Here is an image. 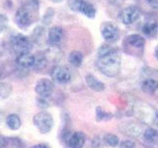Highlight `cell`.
Listing matches in <instances>:
<instances>
[{
    "label": "cell",
    "instance_id": "9",
    "mask_svg": "<svg viewBox=\"0 0 158 148\" xmlns=\"http://www.w3.org/2000/svg\"><path fill=\"white\" fill-rule=\"evenodd\" d=\"M63 39V29L59 26H53L48 30V43L52 47H57Z\"/></svg>",
    "mask_w": 158,
    "mask_h": 148
},
{
    "label": "cell",
    "instance_id": "6",
    "mask_svg": "<svg viewBox=\"0 0 158 148\" xmlns=\"http://www.w3.org/2000/svg\"><path fill=\"white\" fill-rule=\"evenodd\" d=\"M53 82L47 78H42L38 80L35 86V91L41 98H48L52 96L53 92Z\"/></svg>",
    "mask_w": 158,
    "mask_h": 148
},
{
    "label": "cell",
    "instance_id": "18",
    "mask_svg": "<svg viewBox=\"0 0 158 148\" xmlns=\"http://www.w3.org/2000/svg\"><path fill=\"white\" fill-rule=\"evenodd\" d=\"M142 91L147 94H153L158 90V81L154 79H146L142 82Z\"/></svg>",
    "mask_w": 158,
    "mask_h": 148
},
{
    "label": "cell",
    "instance_id": "21",
    "mask_svg": "<svg viewBox=\"0 0 158 148\" xmlns=\"http://www.w3.org/2000/svg\"><path fill=\"white\" fill-rule=\"evenodd\" d=\"M104 142L111 147H116L118 145V143H120V139H118V137L115 134L107 133V134H105V136H104Z\"/></svg>",
    "mask_w": 158,
    "mask_h": 148
},
{
    "label": "cell",
    "instance_id": "25",
    "mask_svg": "<svg viewBox=\"0 0 158 148\" xmlns=\"http://www.w3.org/2000/svg\"><path fill=\"white\" fill-rule=\"evenodd\" d=\"M8 26V18L3 14H0V32H3Z\"/></svg>",
    "mask_w": 158,
    "mask_h": 148
},
{
    "label": "cell",
    "instance_id": "14",
    "mask_svg": "<svg viewBox=\"0 0 158 148\" xmlns=\"http://www.w3.org/2000/svg\"><path fill=\"white\" fill-rule=\"evenodd\" d=\"M125 43L127 44L128 47L135 49H142L145 44V39H143L139 35H131V36L127 37Z\"/></svg>",
    "mask_w": 158,
    "mask_h": 148
},
{
    "label": "cell",
    "instance_id": "33",
    "mask_svg": "<svg viewBox=\"0 0 158 148\" xmlns=\"http://www.w3.org/2000/svg\"><path fill=\"white\" fill-rule=\"evenodd\" d=\"M4 120V113L0 111V122H2Z\"/></svg>",
    "mask_w": 158,
    "mask_h": 148
},
{
    "label": "cell",
    "instance_id": "8",
    "mask_svg": "<svg viewBox=\"0 0 158 148\" xmlns=\"http://www.w3.org/2000/svg\"><path fill=\"white\" fill-rule=\"evenodd\" d=\"M102 36L105 39V41L109 43L117 42L120 38V30L117 26L112 23H106L103 25L101 30Z\"/></svg>",
    "mask_w": 158,
    "mask_h": 148
},
{
    "label": "cell",
    "instance_id": "19",
    "mask_svg": "<svg viewBox=\"0 0 158 148\" xmlns=\"http://www.w3.org/2000/svg\"><path fill=\"white\" fill-rule=\"evenodd\" d=\"M68 61L74 67H79L82 64L83 61V54L79 51H73L69 53Z\"/></svg>",
    "mask_w": 158,
    "mask_h": 148
},
{
    "label": "cell",
    "instance_id": "1",
    "mask_svg": "<svg viewBox=\"0 0 158 148\" xmlns=\"http://www.w3.org/2000/svg\"><path fill=\"white\" fill-rule=\"evenodd\" d=\"M97 67L107 77H116L121 70V56L117 49L103 44L98 49Z\"/></svg>",
    "mask_w": 158,
    "mask_h": 148
},
{
    "label": "cell",
    "instance_id": "31",
    "mask_svg": "<svg viewBox=\"0 0 158 148\" xmlns=\"http://www.w3.org/2000/svg\"><path fill=\"white\" fill-rule=\"evenodd\" d=\"M32 148H49V146L47 145V144H44V143H40V144L35 145V146L32 147Z\"/></svg>",
    "mask_w": 158,
    "mask_h": 148
},
{
    "label": "cell",
    "instance_id": "15",
    "mask_svg": "<svg viewBox=\"0 0 158 148\" xmlns=\"http://www.w3.org/2000/svg\"><path fill=\"white\" fill-rule=\"evenodd\" d=\"M85 81L87 86L90 89H92L93 91L102 92L105 90V84L99 80V79H97L93 74H87L85 77Z\"/></svg>",
    "mask_w": 158,
    "mask_h": 148
},
{
    "label": "cell",
    "instance_id": "4",
    "mask_svg": "<svg viewBox=\"0 0 158 148\" xmlns=\"http://www.w3.org/2000/svg\"><path fill=\"white\" fill-rule=\"evenodd\" d=\"M11 46L13 51L18 56L24 53H29L32 49V43L28 37L22 34H17L11 39Z\"/></svg>",
    "mask_w": 158,
    "mask_h": 148
},
{
    "label": "cell",
    "instance_id": "17",
    "mask_svg": "<svg viewBox=\"0 0 158 148\" xmlns=\"http://www.w3.org/2000/svg\"><path fill=\"white\" fill-rule=\"evenodd\" d=\"M143 138L149 144H158V130L152 127L146 128L143 132Z\"/></svg>",
    "mask_w": 158,
    "mask_h": 148
},
{
    "label": "cell",
    "instance_id": "11",
    "mask_svg": "<svg viewBox=\"0 0 158 148\" xmlns=\"http://www.w3.org/2000/svg\"><path fill=\"white\" fill-rule=\"evenodd\" d=\"M142 33L148 38H154L158 33V21L155 18L148 19L142 26Z\"/></svg>",
    "mask_w": 158,
    "mask_h": 148
},
{
    "label": "cell",
    "instance_id": "20",
    "mask_svg": "<svg viewBox=\"0 0 158 148\" xmlns=\"http://www.w3.org/2000/svg\"><path fill=\"white\" fill-rule=\"evenodd\" d=\"M12 85L9 83H5V82H1L0 83V101L5 100L7 99L12 93Z\"/></svg>",
    "mask_w": 158,
    "mask_h": 148
},
{
    "label": "cell",
    "instance_id": "29",
    "mask_svg": "<svg viewBox=\"0 0 158 148\" xmlns=\"http://www.w3.org/2000/svg\"><path fill=\"white\" fill-rule=\"evenodd\" d=\"M9 142V138L5 136H0V148H6Z\"/></svg>",
    "mask_w": 158,
    "mask_h": 148
},
{
    "label": "cell",
    "instance_id": "2",
    "mask_svg": "<svg viewBox=\"0 0 158 148\" xmlns=\"http://www.w3.org/2000/svg\"><path fill=\"white\" fill-rule=\"evenodd\" d=\"M39 9L38 0H28L26 5L20 7L15 14V23L20 28H28L33 23V13Z\"/></svg>",
    "mask_w": 158,
    "mask_h": 148
},
{
    "label": "cell",
    "instance_id": "5",
    "mask_svg": "<svg viewBox=\"0 0 158 148\" xmlns=\"http://www.w3.org/2000/svg\"><path fill=\"white\" fill-rule=\"evenodd\" d=\"M52 79L58 84H66L71 80V72L66 66L57 65L51 73Z\"/></svg>",
    "mask_w": 158,
    "mask_h": 148
},
{
    "label": "cell",
    "instance_id": "22",
    "mask_svg": "<svg viewBox=\"0 0 158 148\" xmlns=\"http://www.w3.org/2000/svg\"><path fill=\"white\" fill-rule=\"evenodd\" d=\"M96 117H97V121H108L111 120L113 115L110 113L105 112L102 108L98 107L96 109Z\"/></svg>",
    "mask_w": 158,
    "mask_h": 148
},
{
    "label": "cell",
    "instance_id": "7",
    "mask_svg": "<svg viewBox=\"0 0 158 148\" xmlns=\"http://www.w3.org/2000/svg\"><path fill=\"white\" fill-rule=\"evenodd\" d=\"M140 16L139 9L135 6H127L123 8L120 13V19L125 25L135 23Z\"/></svg>",
    "mask_w": 158,
    "mask_h": 148
},
{
    "label": "cell",
    "instance_id": "10",
    "mask_svg": "<svg viewBox=\"0 0 158 148\" xmlns=\"http://www.w3.org/2000/svg\"><path fill=\"white\" fill-rule=\"evenodd\" d=\"M85 134L81 131H75L67 137L66 143L70 148H82L85 143Z\"/></svg>",
    "mask_w": 158,
    "mask_h": 148
},
{
    "label": "cell",
    "instance_id": "23",
    "mask_svg": "<svg viewBox=\"0 0 158 148\" xmlns=\"http://www.w3.org/2000/svg\"><path fill=\"white\" fill-rule=\"evenodd\" d=\"M53 16H54V10L52 8H48V9H47L46 13L44 14L42 22L44 25H49V24L52 23V21Z\"/></svg>",
    "mask_w": 158,
    "mask_h": 148
},
{
    "label": "cell",
    "instance_id": "16",
    "mask_svg": "<svg viewBox=\"0 0 158 148\" xmlns=\"http://www.w3.org/2000/svg\"><path fill=\"white\" fill-rule=\"evenodd\" d=\"M5 122H6L7 126L12 130H17L22 125L21 118L19 117L18 115H15V113H11V115L7 116L6 118H5Z\"/></svg>",
    "mask_w": 158,
    "mask_h": 148
},
{
    "label": "cell",
    "instance_id": "30",
    "mask_svg": "<svg viewBox=\"0 0 158 148\" xmlns=\"http://www.w3.org/2000/svg\"><path fill=\"white\" fill-rule=\"evenodd\" d=\"M107 1H109L113 5H116V6H121L125 0H107Z\"/></svg>",
    "mask_w": 158,
    "mask_h": 148
},
{
    "label": "cell",
    "instance_id": "24",
    "mask_svg": "<svg viewBox=\"0 0 158 148\" xmlns=\"http://www.w3.org/2000/svg\"><path fill=\"white\" fill-rule=\"evenodd\" d=\"M36 56V62H35L34 67L39 68V69L44 68L48 61L46 56H44V54H39V56Z\"/></svg>",
    "mask_w": 158,
    "mask_h": 148
},
{
    "label": "cell",
    "instance_id": "27",
    "mask_svg": "<svg viewBox=\"0 0 158 148\" xmlns=\"http://www.w3.org/2000/svg\"><path fill=\"white\" fill-rule=\"evenodd\" d=\"M120 148H135V143L131 140H125L121 142Z\"/></svg>",
    "mask_w": 158,
    "mask_h": 148
},
{
    "label": "cell",
    "instance_id": "12",
    "mask_svg": "<svg viewBox=\"0 0 158 148\" xmlns=\"http://www.w3.org/2000/svg\"><path fill=\"white\" fill-rule=\"evenodd\" d=\"M17 64L24 69H30L35 66V62H36V56L32 53H24L20 54L17 56Z\"/></svg>",
    "mask_w": 158,
    "mask_h": 148
},
{
    "label": "cell",
    "instance_id": "36",
    "mask_svg": "<svg viewBox=\"0 0 158 148\" xmlns=\"http://www.w3.org/2000/svg\"><path fill=\"white\" fill-rule=\"evenodd\" d=\"M1 72H2V70H1V68H0V76H1Z\"/></svg>",
    "mask_w": 158,
    "mask_h": 148
},
{
    "label": "cell",
    "instance_id": "35",
    "mask_svg": "<svg viewBox=\"0 0 158 148\" xmlns=\"http://www.w3.org/2000/svg\"><path fill=\"white\" fill-rule=\"evenodd\" d=\"M155 56H156V57H157V59H158V47H157L156 51H155Z\"/></svg>",
    "mask_w": 158,
    "mask_h": 148
},
{
    "label": "cell",
    "instance_id": "34",
    "mask_svg": "<svg viewBox=\"0 0 158 148\" xmlns=\"http://www.w3.org/2000/svg\"><path fill=\"white\" fill-rule=\"evenodd\" d=\"M51 1H52L53 3H59V2L63 1V0H51Z\"/></svg>",
    "mask_w": 158,
    "mask_h": 148
},
{
    "label": "cell",
    "instance_id": "28",
    "mask_svg": "<svg viewBox=\"0 0 158 148\" xmlns=\"http://www.w3.org/2000/svg\"><path fill=\"white\" fill-rule=\"evenodd\" d=\"M38 106L40 108H42V109H46V108L48 107V103L46 100H44V98H41V97H40L38 99Z\"/></svg>",
    "mask_w": 158,
    "mask_h": 148
},
{
    "label": "cell",
    "instance_id": "26",
    "mask_svg": "<svg viewBox=\"0 0 158 148\" xmlns=\"http://www.w3.org/2000/svg\"><path fill=\"white\" fill-rule=\"evenodd\" d=\"M143 1H144L145 5H147L149 8L153 10L158 9V0H143Z\"/></svg>",
    "mask_w": 158,
    "mask_h": 148
},
{
    "label": "cell",
    "instance_id": "3",
    "mask_svg": "<svg viewBox=\"0 0 158 148\" xmlns=\"http://www.w3.org/2000/svg\"><path fill=\"white\" fill-rule=\"evenodd\" d=\"M33 123L40 132L46 134L52 130L53 126V118L49 113L42 111L35 115L33 117Z\"/></svg>",
    "mask_w": 158,
    "mask_h": 148
},
{
    "label": "cell",
    "instance_id": "13",
    "mask_svg": "<svg viewBox=\"0 0 158 148\" xmlns=\"http://www.w3.org/2000/svg\"><path fill=\"white\" fill-rule=\"evenodd\" d=\"M77 12L82 13L84 16H86L87 18L93 19L96 16V9L93 6V4L90 2L85 1V0H81L80 4H79V7Z\"/></svg>",
    "mask_w": 158,
    "mask_h": 148
},
{
    "label": "cell",
    "instance_id": "32",
    "mask_svg": "<svg viewBox=\"0 0 158 148\" xmlns=\"http://www.w3.org/2000/svg\"><path fill=\"white\" fill-rule=\"evenodd\" d=\"M153 122L155 123V125H156V126H158V111L155 113L154 118H153Z\"/></svg>",
    "mask_w": 158,
    "mask_h": 148
}]
</instances>
